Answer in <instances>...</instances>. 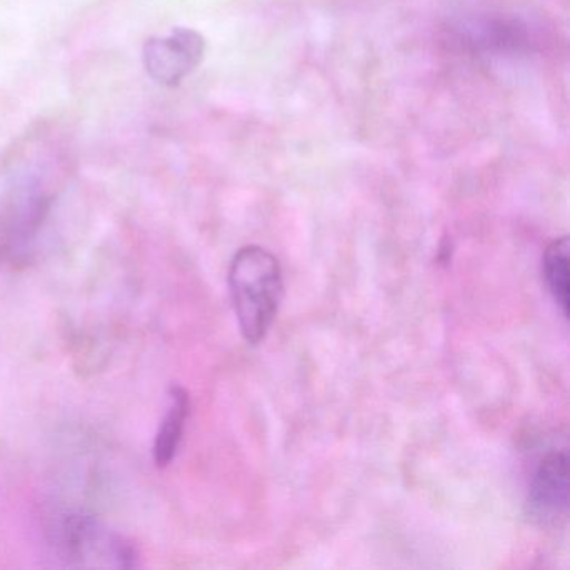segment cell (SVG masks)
<instances>
[{"label": "cell", "instance_id": "7a4b0ae2", "mask_svg": "<svg viewBox=\"0 0 570 570\" xmlns=\"http://www.w3.org/2000/svg\"><path fill=\"white\" fill-rule=\"evenodd\" d=\"M52 533L56 550L68 566L96 569H129L136 566L135 549L92 515L71 512L56 523Z\"/></svg>", "mask_w": 570, "mask_h": 570}, {"label": "cell", "instance_id": "8992f818", "mask_svg": "<svg viewBox=\"0 0 570 570\" xmlns=\"http://www.w3.org/2000/svg\"><path fill=\"white\" fill-rule=\"evenodd\" d=\"M543 276L563 316L569 315V238L553 239L543 255Z\"/></svg>", "mask_w": 570, "mask_h": 570}, {"label": "cell", "instance_id": "6da1fadb", "mask_svg": "<svg viewBox=\"0 0 570 570\" xmlns=\"http://www.w3.org/2000/svg\"><path fill=\"white\" fill-rule=\"evenodd\" d=\"M229 293L243 338L259 345L268 335L283 298L278 258L259 246H245L229 265Z\"/></svg>", "mask_w": 570, "mask_h": 570}, {"label": "cell", "instance_id": "5b68a950", "mask_svg": "<svg viewBox=\"0 0 570 570\" xmlns=\"http://www.w3.org/2000/svg\"><path fill=\"white\" fill-rule=\"evenodd\" d=\"M169 399H171V403H169L168 412L156 433L155 449H153L158 466L169 465L175 459L189 415V395L185 389L173 386Z\"/></svg>", "mask_w": 570, "mask_h": 570}, {"label": "cell", "instance_id": "3957f363", "mask_svg": "<svg viewBox=\"0 0 570 570\" xmlns=\"http://www.w3.org/2000/svg\"><path fill=\"white\" fill-rule=\"evenodd\" d=\"M205 38L195 29L176 28L168 38H153L145 45L146 71L159 85L175 88L205 58Z\"/></svg>", "mask_w": 570, "mask_h": 570}, {"label": "cell", "instance_id": "277c9868", "mask_svg": "<svg viewBox=\"0 0 570 570\" xmlns=\"http://www.w3.org/2000/svg\"><path fill=\"white\" fill-rule=\"evenodd\" d=\"M563 452H552L537 466L530 483L532 512L542 520L556 519L567 510L569 465Z\"/></svg>", "mask_w": 570, "mask_h": 570}]
</instances>
